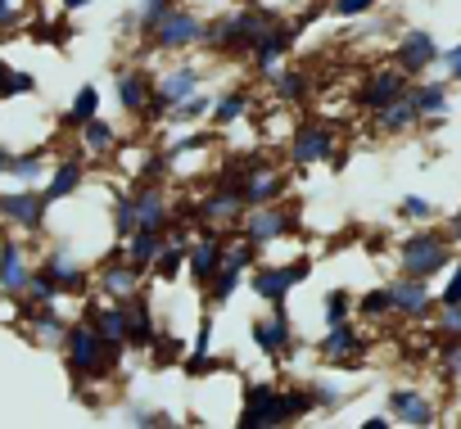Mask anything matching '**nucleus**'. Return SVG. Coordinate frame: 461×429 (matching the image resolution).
Returning a JSON list of instances; mask_svg holds the SVG:
<instances>
[{"label": "nucleus", "instance_id": "f257e3e1", "mask_svg": "<svg viewBox=\"0 0 461 429\" xmlns=\"http://www.w3.org/2000/svg\"><path fill=\"white\" fill-rule=\"evenodd\" d=\"M59 357H64V371H68L73 393H82V389H91V384H104V380H122V362L104 348L100 330H95L86 317L68 321V339H64Z\"/></svg>", "mask_w": 461, "mask_h": 429}, {"label": "nucleus", "instance_id": "f03ea898", "mask_svg": "<svg viewBox=\"0 0 461 429\" xmlns=\"http://www.w3.org/2000/svg\"><path fill=\"white\" fill-rule=\"evenodd\" d=\"M272 19H276V14L263 10V5H254V0L221 5V10L203 23V46H208V55H217V59H245L249 46H254V37H258Z\"/></svg>", "mask_w": 461, "mask_h": 429}, {"label": "nucleus", "instance_id": "7ed1b4c3", "mask_svg": "<svg viewBox=\"0 0 461 429\" xmlns=\"http://www.w3.org/2000/svg\"><path fill=\"white\" fill-rule=\"evenodd\" d=\"M452 258H456V245H452L447 227H438V222H420L393 240V272H402V276L438 281L452 267Z\"/></svg>", "mask_w": 461, "mask_h": 429}, {"label": "nucleus", "instance_id": "20e7f679", "mask_svg": "<svg viewBox=\"0 0 461 429\" xmlns=\"http://www.w3.org/2000/svg\"><path fill=\"white\" fill-rule=\"evenodd\" d=\"M208 86V68L199 64V59H181V55H172V64L163 68V73H154V100H149V109H145V127H163V113L172 109V104H181L185 95H194V91H203Z\"/></svg>", "mask_w": 461, "mask_h": 429}, {"label": "nucleus", "instance_id": "39448f33", "mask_svg": "<svg viewBox=\"0 0 461 429\" xmlns=\"http://www.w3.org/2000/svg\"><path fill=\"white\" fill-rule=\"evenodd\" d=\"M230 236L249 240L254 249H267L272 240H290V236H299V208H294L290 199L249 203V208L240 212V222H236V231H230Z\"/></svg>", "mask_w": 461, "mask_h": 429}, {"label": "nucleus", "instance_id": "423d86ee", "mask_svg": "<svg viewBox=\"0 0 461 429\" xmlns=\"http://www.w3.org/2000/svg\"><path fill=\"white\" fill-rule=\"evenodd\" d=\"M335 154H339V127L330 118H303V122H294L290 145H285V163L294 172L335 163Z\"/></svg>", "mask_w": 461, "mask_h": 429}, {"label": "nucleus", "instance_id": "0eeeda50", "mask_svg": "<svg viewBox=\"0 0 461 429\" xmlns=\"http://www.w3.org/2000/svg\"><path fill=\"white\" fill-rule=\"evenodd\" d=\"M240 429H285L290 425V411H285V389L276 380H249L240 389V407H236V420Z\"/></svg>", "mask_w": 461, "mask_h": 429}, {"label": "nucleus", "instance_id": "6e6552de", "mask_svg": "<svg viewBox=\"0 0 461 429\" xmlns=\"http://www.w3.org/2000/svg\"><path fill=\"white\" fill-rule=\"evenodd\" d=\"M312 276V263L299 254V258H285V263H272V258H258L245 276V285L254 290L258 303H290V294Z\"/></svg>", "mask_w": 461, "mask_h": 429}, {"label": "nucleus", "instance_id": "1a4fd4ad", "mask_svg": "<svg viewBox=\"0 0 461 429\" xmlns=\"http://www.w3.org/2000/svg\"><path fill=\"white\" fill-rule=\"evenodd\" d=\"M0 227L19 231V236H28V240L46 236V227H50V203H46L41 185H10V190H0Z\"/></svg>", "mask_w": 461, "mask_h": 429}, {"label": "nucleus", "instance_id": "9d476101", "mask_svg": "<svg viewBox=\"0 0 461 429\" xmlns=\"http://www.w3.org/2000/svg\"><path fill=\"white\" fill-rule=\"evenodd\" d=\"M203 23H208V19H203L194 5L176 0L172 14L149 32V41H140V50H145V55H149V50H158V55H190V50L203 46Z\"/></svg>", "mask_w": 461, "mask_h": 429}, {"label": "nucleus", "instance_id": "9b49d317", "mask_svg": "<svg viewBox=\"0 0 461 429\" xmlns=\"http://www.w3.org/2000/svg\"><path fill=\"white\" fill-rule=\"evenodd\" d=\"M294 46H299V28H294V19L290 14H276L258 37H254V46H249V68L258 73V77H272L281 64H290V55H294Z\"/></svg>", "mask_w": 461, "mask_h": 429}, {"label": "nucleus", "instance_id": "f8f14e48", "mask_svg": "<svg viewBox=\"0 0 461 429\" xmlns=\"http://www.w3.org/2000/svg\"><path fill=\"white\" fill-rule=\"evenodd\" d=\"M371 353V335L357 317L339 321V326H326V335L317 339V357L330 366V371H353L362 366V357Z\"/></svg>", "mask_w": 461, "mask_h": 429}, {"label": "nucleus", "instance_id": "ddd939ff", "mask_svg": "<svg viewBox=\"0 0 461 429\" xmlns=\"http://www.w3.org/2000/svg\"><path fill=\"white\" fill-rule=\"evenodd\" d=\"M254 263H258V249H254L249 240H240V236H230V240H226V254H221V267H217V276L208 281L203 299H208L212 308H226L230 299L240 294V285H245V276H249Z\"/></svg>", "mask_w": 461, "mask_h": 429}, {"label": "nucleus", "instance_id": "4468645a", "mask_svg": "<svg viewBox=\"0 0 461 429\" xmlns=\"http://www.w3.org/2000/svg\"><path fill=\"white\" fill-rule=\"evenodd\" d=\"M384 290H389V303H393V317H398V321H411V326H429V321H434V308H438L434 281L393 272V276L384 281Z\"/></svg>", "mask_w": 461, "mask_h": 429}, {"label": "nucleus", "instance_id": "2eb2a0df", "mask_svg": "<svg viewBox=\"0 0 461 429\" xmlns=\"http://www.w3.org/2000/svg\"><path fill=\"white\" fill-rule=\"evenodd\" d=\"M194 212H199V222H203V227L236 231L240 212H245V190H240V181H230V176H212V181H208V190L194 199Z\"/></svg>", "mask_w": 461, "mask_h": 429}, {"label": "nucleus", "instance_id": "dca6fc26", "mask_svg": "<svg viewBox=\"0 0 461 429\" xmlns=\"http://www.w3.org/2000/svg\"><path fill=\"white\" fill-rule=\"evenodd\" d=\"M249 339L267 362H290L294 357V321H290V303H267V317L249 321Z\"/></svg>", "mask_w": 461, "mask_h": 429}, {"label": "nucleus", "instance_id": "f3484780", "mask_svg": "<svg viewBox=\"0 0 461 429\" xmlns=\"http://www.w3.org/2000/svg\"><path fill=\"white\" fill-rule=\"evenodd\" d=\"M384 411H389V420L393 425H402V429H434L443 416V407H438V398L434 393H425L420 384H393L389 393H384Z\"/></svg>", "mask_w": 461, "mask_h": 429}, {"label": "nucleus", "instance_id": "a211bd4d", "mask_svg": "<svg viewBox=\"0 0 461 429\" xmlns=\"http://www.w3.org/2000/svg\"><path fill=\"white\" fill-rule=\"evenodd\" d=\"M37 267L59 285V294H64V299H86V294H91V285H95L91 267H86V263L73 254V245H64V240H59V245H50L46 254H37Z\"/></svg>", "mask_w": 461, "mask_h": 429}, {"label": "nucleus", "instance_id": "6ab92c4d", "mask_svg": "<svg viewBox=\"0 0 461 429\" xmlns=\"http://www.w3.org/2000/svg\"><path fill=\"white\" fill-rule=\"evenodd\" d=\"M91 276H95V285H91V294H100V299H113V303H122V299H131L149 276L136 267V263H127V254H122V245H113L95 267H91Z\"/></svg>", "mask_w": 461, "mask_h": 429}, {"label": "nucleus", "instance_id": "aec40b11", "mask_svg": "<svg viewBox=\"0 0 461 429\" xmlns=\"http://www.w3.org/2000/svg\"><path fill=\"white\" fill-rule=\"evenodd\" d=\"M407 91H411V77L384 59V64H375V68L353 86V109H362V113H380L384 104L402 100Z\"/></svg>", "mask_w": 461, "mask_h": 429}, {"label": "nucleus", "instance_id": "412c9836", "mask_svg": "<svg viewBox=\"0 0 461 429\" xmlns=\"http://www.w3.org/2000/svg\"><path fill=\"white\" fill-rule=\"evenodd\" d=\"M127 194H131V212H136V231H167L172 227L176 203H172L167 181H131Z\"/></svg>", "mask_w": 461, "mask_h": 429}, {"label": "nucleus", "instance_id": "4be33fe9", "mask_svg": "<svg viewBox=\"0 0 461 429\" xmlns=\"http://www.w3.org/2000/svg\"><path fill=\"white\" fill-rule=\"evenodd\" d=\"M438 55H443V46H438V37H434L429 28H407V32L393 41L389 64H393V68H402V73L416 82V77H425V73H434V68H438Z\"/></svg>", "mask_w": 461, "mask_h": 429}, {"label": "nucleus", "instance_id": "5701e85b", "mask_svg": "<svg viewBox=\"0 0 461 429\" xmlns=\"http://www.w3.org/2000/svg\"><path fill=\"white\" fill-rule=\"evenodd\" d=\"M226 240H230V231H221V227H203V222H199L194 240L185 245V281H190V285L208 290V281H212L217 267H221Z\"/></svg>", "mask_w": 461, "mask_h": 429}, {"label": "nucleus", "instance_id": "b1692460", "mask_svg": "<svg viewBox=\"0 0 461 429\" xmlns=\"http://www.w3.org/2000/svg\"><path fill=\"white\" fill-rule=\"evenodd\" d=\"M32 267H37V254H32L28 236L0 227V294H5V299H19V294L28 290Z\"/></svg>", "mask_w": 461, "mask_h": 429}, {"label": "nucleus", "instance_id": "393cba45", "mask_svg": "<svg viewBox=\"0 0 461 429\" xmlns=\"http://www.w3.org/2000/svg\"><path fill=\"white\" fill-rule=\"evenodd\" d=\"M113 100H118V113L127 122H140L149 100H154V73L145 64H122L113 77Z\"/></svg>", "mask_w": 461, "mask_h": 429}, {"label": "nucleus", "instance_id": "a878e982", "mask_svg": "<svg viewBox=\"0 0 461 429\" xmlns=\"http://www.w3.org/2000/svg\"><path fill=\"white\" fill-rule=\"evenodd\" d=\"M86 176H91V167H86V154H82V149H77V154H64V158H55V163H50V176L41 181V194H46V203H50V208H59V203H73V199L82 194Z\"/></svg>", "mask_w": 461, "mask_h": 429}, {"label": "nucleus", "instance_id": "bb28decb", "mask_svg": "<svg viewBox=\"0 0 461 429\" xmlns=\"http://www.w3.org/2000/svg\"><path fill=\"white\" fill-rule=\"evenodd\" d=\"M19 330H23V339H28L32 348H41V353H59L64 339H68V317L59 312V303H50V308H32V312L19 317Z\"/></svg>", "mask_w": 461, "mask_h": 429}, {"label": "nucleus", "instance_id": "cd10ccee", "mask_svg": "<svg viewBox=\"0 0 461 429\" xmlns=\"http://www.w3.org/2000/svg\"><path fill=\"white\" fill-rule=\"evenodd\" d=\"M411 104H416V113H420V127H443L447 122V113H452V82L447 77H416L411 82Z\"/></svg>", "mask_w": 461, "mask_h": 429}, {"label": "nucleus", "instance_id": "c85d7f7f", "mask_svg": "<svg viewBox=\"0 0 461 429\" xmlns=\"http://www.w3.org/2000/svg\"><path fill=\"white\" fill-rule=\"evenodd\" d=\"M127 303V348L131 353H149L154 348V339H158V312H154V299L145 294V285L131 294V299H122Z\"/></svg>", "mask_w": 461, "mask_h": 429}, {"label": "nucleus", "instance_id": "c756f323", "mask_svg": "<svg viewBox=\"0 0 461 429\" xmlns=\"http://www.w3.org/2000/svg\"><path fill=\"white\" fill-rule=\"evenodd\" d=\"M249 113H254V91L249 86H226L221 95H212L208 127L212 131H230V127H240Z\"/></svg>", "mask_w": 461, "mask_h": 429}, {"label": "nucleus", "instance_id": "7c9ffc66", "mask_svg": "<svg viewBox=\"0 0 461 429\" xmlns=\"http://www.w3.org/2000/svg\"><path fill=\"white\" fill-rule=\"evenodd\" d=\"M371 122H375V136H384V140H402V136L420 131V113H416L411 95H402V100L384 104L380 113H371Z\"/></svg>", "mask_w": 461, "mask_h": 429}, {"label": "nucleus", "instance_id": "2f4dec72", "mask_svg": "<svg viewBox=\"0 0 461 429\" xmlns=\"http://www.w3.org/2000/svg\"><path fill=\"white\" fill-rule=\"evenodd\" d=\"M267 82H272V100H276L281 109H299V104H308V95H312V73H303V68H294V64H281Z\"/></svg>", "mask_w": 461, "mask_h": 429}, {"label": "nucleus", "instance_id": "473e14b6", "mask_svg": "<svg viewBox=\"0 0 461 429\" xmlns=\"http://www.w3.org/2000/svg\"><path fill=\"white\" fill-rule=\"evenodd\" d=\"M77 140H82V154L86 158H113L118 145H122V131H118V122H109L104 113H95L91 122L77 127Z\"/></svg>", "mask_w": 461, "mask_h": 429}, {"label": "nucleus", "instance_id": "72a5a7b5", "mask_svg": "<svg viewBox=\"0 0 461 429\" xmlns=\"http://www.w3.org/2000/svg\"><path fill=\"white\" fill-rule=\"evenodd\" d=\"M50 163H55L50 149H14L5 181H10V185H41V181L50 176Z\"/></svg>", "mask_w": 461, "mask_h": 429}, {"label": "nucleus", "instance_id": "f704fd0d", "mask_svg": "<svg viewBox=\"0 0 461 429\" xmlns=\"http://www.w3.org/2000/svg\"><path fill=\"white\" fill-rule=\"evenodd\" d=\"M208 109H212V91L203 86V91L185 95L181 104H172V109L163 113V127H167V131H185V127H199V122L208 118Z\"/></svg>", "mask_w": 461, "mask_h": 429}, {"label": "nucleus", "instance_id": "c9c22d12", "mask_svg": "<svg viewBox=\"0 0 461 429\" xmlns=\"http://www.w3.org/2000/svg\"><path fill=\"white\" fill-rule=\"evenodd\" d=\"M95 113H100V86H95V82H82L77 95L68 100V109L59 113V131H73V136H77V127L91 122Z\"/></svg>", "mask_w": 461, "mask_h": 429}, {"label": "nucleus", "instance_id": "e433bc0d", "mask_svg": "<svg viewBox=\"0 0 461 429\" xmlns=\"http://www.w3.org/2000/svg\"><path fill=\"white\" fill-rule=\"evenodd\" d=\"M122 245V254H127V263H136L145 276H149V263L158 258V249L167 245V231H131L127 240H118Z\"/></svg>", "mask_w": 461, "mask_h": 429}, {"label": "nucleus", "instance_id": "4c0bfd02", "mask_svg": "<svg viewBox=\"0 0 461 429\" xmlns=\"http://www.w3.org/2000/svg\"><path fill=\"white\" fill-rule=\"evenodd\" d=\"M149 281H154V285H176V281H185V245L167 240V245L158 249V258L149 263Z\"/></svg>", "mask_w": 461, "mask_h": 429}, {"label": "nucleus", "instance_id": "58836bf2", "mask_svg": "<svg viewBox=\"0 0 461 429\" xmlns=\"http://www.w3.org/2000/svg\"><path fill=\"white\" fill-rule=\"evenodd\" d=\"M353 317H357L362 326H384V321L393 317V303H389V290H384V285H375V290H366V294H357V299H353Z\"/></svg>", "mask_w": 461, "mask_h": 429}, {"label": "nucleus", "instance_id": "ea45409f", "mask_svg": "<svg viewBox=\"0 0 461 429\" xmlns=\"http://www.w3.org/2000/svg\"><path fill=\"white\" fill-rule=\"evenodd\" d=\"M172 5H176V0H140V5L131 10V14H136V37H140V41H149V32L172 14Z\"/></svg>", "mask_w": 461, "mask_h": 429}, {"label": "nucleus", "instance_id": "a19ab883", "mask_svg": "<svg viewBox=\"0 0 461 429\" xmlns=\"http://www.w3.org/2000/svg\"><path fill=\"white\" fill-rule=\"evenodd\" d=\"M353 290H344V285H335V290H326L321 294V321L326 326H339V321H348L353 317Z\"/></svg>", "mask_w": 461, "mask_h": 429}, {"label": "nucleus", "instance_id": "79ce46f5", "mask_svg": "<svg viewBox=\"0 0 461 429\" xmlns=\"http://www.w3.org/2000/svg\"><path fill=\"white\" fill-rule=\"evenodd\" d=\"M393 212H398V222H407V227H420V222H434L438 218L434 199H425V194H402Z\"/></svg>", "mask_w": 461, "mask_h": 429}, {"label": "nucleus", "instance_id": "37998d69", "mask_svg": "<svg viewBox=\"0 0 461 429\" xmlns=\"http://www.w3.org/2000/svg\"><path fill=\"white\" fill-rule=\"evenodd\" d=\"M434 344H438V375H443L447 384H461V335L434 339Z\"/></svg>", "mask_w": 461, "mask_h": 429}, {"label": "nucleus", "instance_id": "c03bdc74", "mask_svg": "<svg viewBox=\"0 0 461 429\" xmlns=\"http://www.w3.org/2000/svg\"><path fill=\"white\" fill-rule=\"evenodd\" d=\"M185 339L181 335H172V330H158V339H154V348H149V357L158 362V366H172V362H181L185 357Z\"/></svg>", "mask_w": 461, "mask_h": 429}, {"label": "nucleus", "instance_id": "a18cd8bd", "mask_svg": "<svg viewBox=\"0 0 461 429\" xmlns=\"http://www.w3.org/2000/svg\"><path fill=\"white\" fill-rule=\"evenodd\" d=\"M375 5H380V0H326V14L339 19V23H357V19H366Z\"/></svg>", "mask_w": 461, "mask_h": 429}, {"label": "nucleus", "instance_id": "49530a36", "mask_svg": "<svg viewBox=\"0 0 461 429\" xmlns=\"http://www.w3.org/2000/svg\"><path fill=\"white\" fill-rule=\"evenodd\" d=\"M136 231V212H131V194L118 190L113 194V240H127Z\"/></svg>", "mask_w": 461, "mask_h": 429}, {"label": "nucleus", "instance_id": "de8ad7c7", "mask_svg": "<svg viewBox=\"0 0 461 429\" xmlns=\"http://www.w3.org/2000/svg\"><path fill=\"white\" fill-rule=\"evenodd\" d=\"M212 335H217L212 312H199V321H194V339H190L185 357H208V353H212Z\"/></svg>", "mask_w": 461, "mask_h": 429}, {"label": "nucleus", "instance_id": "09e8293b", "mask_svg": "<svg viewBox=\"0 0 461 429\" xmlns=\"http://www.w3.org/2000/svg\"><path fill=\"white\" fill-rule=\"evenodd\" d=\"M122 420L127 425H140V429H167V425H176V416L163 411V407H131Z\"/></svg>", "mask_w": 461, "mask_h": 429}, {"label": "nucleus", "instance_id": "8fccbe9b", "mask_svg": "<svg viewBox=\"0 0 461 429\" xmlns=\"http://www.w3.org/2000/svg\"><path fill=\"white\" fill-rule=\"evenodd\" d=\"M312 402H317V411H339L344 407V389L335 380H312Z\"/></svg>", "mask_w": 461, "mask_h": 429}, {"label": "nucleus", "instance_id": "3c124183", "mask_svg": "<svg viewBox=\"0 0 461 429\" xmlns=\"http://www.w3.org/2000/svg\"><path fill=\"white\" fill-rule=\"evenodd\" d=\"M28 95H37V73H28V68H10L5 100H28Z\"/></svg>", "mask_w": 461, "mask_h": 429}, {"label": "nucleus", "instance_id": "603ef678", "mask_svg": "<svg viewBox=\"0 0 461 429\" xmlns=\"http://www.w3.org/2000/svg\"><path fill=\"white\" fill-rule=\"evenodd\" d=\"M447 281H443V290H434L438 294V303H461V249H456V258H452V267L443 272Z\"/></svg>", "mask_w": 461, "mask_h": 429}, {"label": "nucleus", "instance_id": "864d4df0", "mask_svg": "<svg viewBox=\"0 0 461 429\" xmlns=\"http://www.w3.org/2000/svg\"><path fill=\"white\" fill-rule=\"evenodd\" d=\"M438 68H443V77H447L452 86H461V41L443 46V55H438Z\"/></svg>", "mask_w": 461, "mask_h": 429}, {"label": "nucleus", "instance_id": "5fc2aeb1", "mask_svg": "<svg viewBox=\"0 0 461 429\" xmlns=\"http://www.w3.org/2000/svg\"><path fill=\"white\" fill-rule=\"evenodd\" d=\"M28 19V10H23V0H0V32H10V28H19Z\"/></svg>", "mask_w": 461, "mask_h": 429}, {"label": "nucleus", "instance_id": "6e6d98bb", "mask_svg": "<svg viewBox=\"0 0 461 429\" xmlns=\"http://www.w3.org/2000/svg\"><path fill=\"white\" fill-rule=\"evenodd\" d=\"M443 227H447V236H452V245H456V249H461V208H456V212H452V218H447V222H443Z\"/></svg>", "mask_w": 461, "mask_h": 429}, {"label": "nucleus", "instance_id": "4d7b16f0", "mask_svg": "<svg viewBox=\"0 0 461 429\" xmlns=\"http://www.w3.org/2000/svg\"><path fill=\"white\" fill-rule=\"evenodd\" d=\"M389 425H393L389 416H366V420H362V429H389Z\"/></svg>", "mask_w": 461, "mask_h": 429}, {"label": "nucleus", "instance_id": "13d9d810", "mask_svg": "<svg viewBox=\"0 0 461 429\" xmlns=\"http://www.w3.org/2000/svg\"><path fill=\"white\" fill-rule=\"evenodd\" d=\"M10 154H14L10 145H0V181H5V172H10Z\"/></svg>", "mask_w": 461, "mask_h": 429}, {"label": "nucleus", "instance_id": "bf43d9fd", "mask_svg": "<svg viewBox=\"0 0 461 429\" xmlns=\"http://www.w3.org/2000/svg\"><path fill=\"white\" fill-rule=\"evenodd\" d=\"M59 5H64L68 14H77V10H86V5H95V0H59Z\"/></svg>", "mask_w": 461, "mask_h": 429}, {"label": "nucleus", "instance_id": "052dcab7", "mask_svg": "<svg viewBox=\"0 0 461 429\" xmlns=\"http://www.w3.org/2000/svg\"><path fill=\"white\" fill-rule=\"evenodd\" d=\"M5 86H10V64L0 59V100H5Z\"/></svg>", "mask_w": 461, "mask_h": 429}]
</instances>
